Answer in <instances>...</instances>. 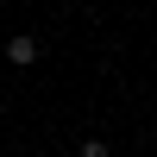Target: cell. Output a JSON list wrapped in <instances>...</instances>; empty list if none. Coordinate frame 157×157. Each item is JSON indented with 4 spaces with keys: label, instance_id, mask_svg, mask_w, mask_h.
Instances as JSON below:
<instances>
[{
    "label": "cell",
    "instance_id": "cell-1",
    "mask_svg": "<svg viewBox=\"0 0 157 157\" xmlns=\"http://www.w3.org/2000/svg\"><path fill=\"white\" fill-rule=\"evenodd\" d=\"M6 63H19V69H25V63H38V38H13V44H6Z\"/></svg>",
    "mask_w": 157,
    "mask_h": 157
},
{
    "label": "cell",
    "instance_id": "cell-2",
    "mask_svg": "<svg viewBox=\"0 0 157 157\" xmlns=\"http://www.w3.org/2000/svg\"><path fill=\"white\" fill-rule=\"evenodd\" d=\"M82 157H107V138H88V145H82Z\"/></svg>",
    "mask_w": 157,
    "mask_h": 157
},
{
    "label": "cell",
    "instance_id": "cell-3",
    "mask_svg": "<svg viewBox=\"0 0 157 157\" xmlns=\"http://www.w3.org/2000/svg\"><path fill=\"white\" fill-rule=\"evenodd\" d=\"M0 75H6V63H0Z\"/></svg>",
    "mask_w": 157,
    "mask_h": 157
}]
</instances>
